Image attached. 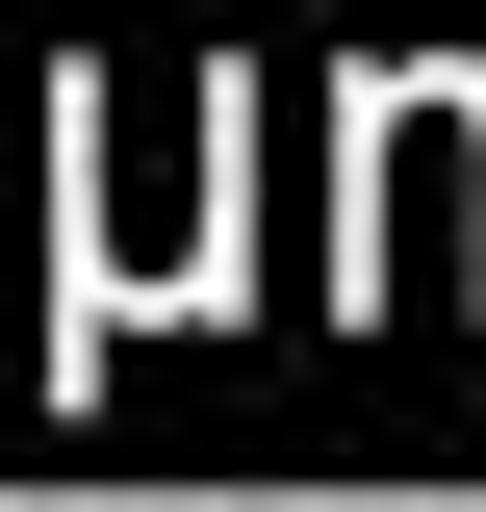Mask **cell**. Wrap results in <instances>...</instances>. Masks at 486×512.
<instances>
[]
</instances>
